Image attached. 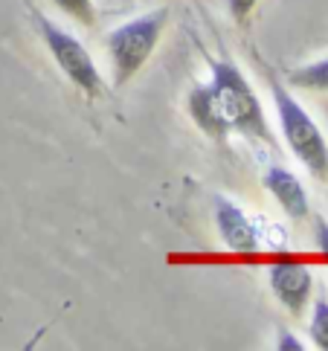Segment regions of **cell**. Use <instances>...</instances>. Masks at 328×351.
I'll return each mask as SVG.
<instances>
[{
  "label": "cell",
  "instance_id": "cell-3",
  "mask_svg": "<svg viewBox=\"0 0 328 351\" xmlns=\"http://www.w3.org/2000/svg\"><path fill=\"white\" fill-rule=\"evenodd\" d=\"M166 21H169V12L157 9V12H151V15H140L128 23H122V27H117L108 35V56H110L113 84L117 87L131 82L137 73L143 70V64L160 44Z\"/></svg>",
  "mask_w": 328,
  "mask_h": 351
},
{
  "label": "cell",
  "instance_id": "cell-7",
  "mask_svg": "<svg viewBox=\"0 0 328 351\" xmlns=\"http://www.w3.org/2000/svg\"><path fill=\"white\" fill-rule=\"evenodd\" d=\"M264 189H268L276 204H279L288 215H291L294 221H302L308 215V192L305 186L299 183V178L294 171H288L282 166H270L268 171H264Z\"/></svg>",
  "mask_w": 328,
  "mask_h": 351
},
{
  "label": "cell",
  "instance_id": "cell-10",
  "mask_svg": "<svg viewBox=\"0 0 328 351\" xmlns=\"http://www.w3.org/2000/svg\"><path fill=\"white\" fill-rule=\"evenodd\" d=\"M308 334H311L314 346L323 348V351H328V299H317V302H314Z\"/></svg>",
  "mask_w": 328,
  "mask_h": 351
},
{
  "label": "cell",
  "instance_id": "cell-5",
  "mask_svg": "<svg viewBox=\"0 0 328 351\" xmlns=\"http://www.w3.org/2000/svg\"><path fill=\"white\" fill-rule=\"evenodd\" d=\"M268 279H270V291L276 293V299L294 317H302L305 305L311 302V291H314V276L305 261L291 253H279L270 261Z\"/></svg>",
  "mask_w": 328,
  "mask_h": 351
},
{
  "label": "cell",
  "instance_id": "cell-12",
  "mask_svg": "<svg viewBox=\"0 0 328 351\" xmlns=\"http://www.w3.org/2000/svg\"><path fill=\"white\" fill-rule=\"evenodd\" d=\"M259 0H226V6H230V15L235 21H247V15L256 9Z\"/></svg>",
  "mask_w": 328,
  "mask_h": 351
},
{
  "label": "cell",
  "instance_id": "cell-14",
  "mask_svg": "<svg viewBox=\"0 0 328 351\" xmlns=\"http://www.w3.org/2000/svg\"><path fill=\"white\" fill-rule=\"evenodd\" d=\"M276 348H279V351H302L305 346L296 343V337H294V334L282 331V334H279V343H276Z\"/></svg>",
  "mask_w": 328,
  "mask_h": 351
},
{
  "label": "cell",
  "instance_id": "cell-11",
  "mask_svg": "<svg viewBox=\"0 0 328 351\" xmlns=\"http://www.w3.org/2000/svg\"><path fill=\"white\" fill-rule=\"evenodd\" d=\"M53 3L65 12V15H70L73 21L84 23V27H93L96 23V6L93 0H53Z\"/></svg>",
  "mask_w": 328,
  "mask_h": 351
},
{
  "label": "cell",
  "instance_id": "cell-2",
  "mask_svg": "<svg viewBox=\"0 0 328 351\" xmlns=\"http://www.w3.org/2000/svg\"><path fill=\"white\" fill-rule=\"evenodd\" d=\"M270 90H273L276 114H279L288 148H291L294 157L314 174V178L325 180L328 178V143L320 131V125L314 122L308 117V110L285 90L282 82H270Z\"/></svg>",
  "mask_w": 328,
  "mask_h": 351
},
{
  "label": "cell",
  "instance_id": "cell-13",
  "mask_svg": "<svg viewBox=\"0 0 328 351\" xmlns=\"http://www.w3.org/2000/svg\"><path fill=\"white\" fill-rule=\"evenodd\" d=\"M314 238H317V250L323 253V258L328 261V221L317 218V227H314Z\"/></svg>",
  "mask_w": 328,
  "mask_h": 351
},
{
  "label": "cell",
  "instance_id": "cell-6",
  "mask_svg": "<svg viewBox=\"0 0 328 351\" xmlns=\"http://www.w3.org/2000/svg\"><path fill=\"white\" fill-rule=\"evenodd\" d=\"M215 227H218V235L221 241L226 244V250H233V253H259V230L253 227V221L244 215V209H238L233 200L226 197H215Z\"/></svg>",
  "mask_w": 328,
  "mask_h": 351
},
{
  "label": "cell",
  "instance_id": "cell-4",
  "mask_svg": "<svg viewBox=\"0 0 328 351\" xmlns=\"http://www.w3.org/2000/svg\"><path fill=\"white\" fill-rule=\"evenodd\" d=\"M35 27L41 32V38L49 49V56L56 58V64L61 67V73L79 87L84 96H102V76L93 64L91 53L84 49V44L79 38H73L70 32H65L61 27H56L53 21H47L41 12H35Z\"/></svg>",
  "mask_w": 328,
  "mask_h": 351
},
{
  "label": "cell",
  "instance_id": "cell-1",
  "mask_svg": "<svg viewBox=\"0 0 328 351\" xmlns=\"http://www.w3.org/2000/svg\"><path fill=\"white\" fill-rule=\"evenodd\" d=\"M209 70H212L209 93L226 131H238L244 136H253V140L270 143L273 136L268 128V119H264L261 102L253 93L250 82L244 79V73L233 64H226V61H209Z\"/></svg>",
  "mask_w": 328,
  "mask_h": 351
},
{
  "label": "cell",
  "instance_id": "cell-9",
  "mask_svg": "<svg viewBox=\"0 0 328 351\" xmlns=\"http://www.w3.org/2000/svg\"><path fill=\"white\" fill-rule=\"evenodd\" d=\"M288 82L302 87V90H317V93H328V58L311 61L305 67H296L288 73Z\"/></svg>",
  "mask_w": 328,
  "mask_h": 351
},
{
  "label": "cell",
  "instance_id": "cell-8",
  "mask_svg": "<svg viewBox=\"0 0 328 351\" xmlns=\"http://www.w3.org/2000/svg\"><path fill=\"white\" fill-rule=\"evenodd\" d=\"M189 114H192V119L198 122V128L209 134V136H215V140H224L226 134V125L218 114V108L215 102H212V93H209V84L204 87H195L192 93H189Z\"/></svg>",
  "mask_w": 328,
  "mask_h": 351
}]
</instances>
